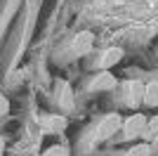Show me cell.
<instances>
[{"instance_id":"14","label":"cell","mask_w":158,"mask_h":156,"mask_svg":"<svg viewBox=\"0 0 158 156\" xmlns=\"http://www.w3.org/2000/svg\"><path fill=\"white\" fill-rule=\"evenodd\" d=\"M2 151H5V140L0 137V156H2Z\"/></svg>"},{"instance_id":"3","label":"cell","mask_w":158,"mask_h":156,"mask_svg":"<svg viewBox=\"0 0 158 156\" xmlns=\"http://www.w3.org/2000/svg\"><path fill=\"white\" fill-rule=\"evenodd\" d=\"M94 47V33L90 31H80L76 38H73V45H71V52L76 57H85L87 52Z\"/></svg>"},{"instance_id":"7","label":"cell","mask_w":158,"mask_h":156,"mask_svg":"<svg viewBox=\"0 0 158 156\" xmlns=\"http://www.w3.org/2000/svg\"><path fill=\"white\" fill-rule=\"evenodd\" d=\"M40 125H43V130H47V132H61V130L66 128V118L64 116H47L45 121H40Z\"/></svg>"},{"instance_id":"13","label":"cell","mask_w":158,"mask_h":156,"mask_svg":"<svg viewBox=\"0 0 158 156\" xmlns=\"http://www.w3.org/2000/svg\"><path fill=\"white\" fill-rule=\"evenodd\" d=\"M7 111H10V102H7L5 95H0V116H5Z\"/></svg>"},{"instance_id":"8","label":"cell","mask_w":158,"mask_h":156,"mask_svg":"<svg viewBox=\"0 0 158 156\" xmlns=\"http://www.w3.org/2000/svg\"><path fill=\"white\" fill-rule=\"evenodd\" d=\"M144 104H146V106H158V80H151V83H146V90H144Z\"/></svg>"},{"instance_id":"4","label":"cell","mask_w":158,"mask_h":156,"mask_svg":"<svg viewBox=\"0 0 158 156\" xmlns=\"http://www.w3.org/2000/svg\"><path fill=\"white\" fill-rule=\"evenodd\" d=\"M144 90L146 85L139 83V80H132V83H127L125 88V99L130 106H139V104H144Z\"/></svg>"},{"instance_id":"10","label":"cell","mask_w":158,"mask_h":156,"mask_svg":"<svg viewBox=\"0 0 158 156\" xmlns=\"http://www.w3.org/2000/svg\"><path fill=\"white\" fill-rule=\"evenodd\" d=\"M151 154V147H149V142H142V144H135L130 151H125L123 156H149Z\"/></svg>"},{"instance_id":"2","label":"cell","mask_w":158,"mask_h":156,"mask_svg":"<svg viewBox=\"0 0 158 156\" xmlns=\"http://www.w3.org/2000/svg\"><path fill=\"white\" fill-rule=\"evenodd\" d=\"M146 121L149 118L144 116V114H132L130 118H125L123 121V137L125 140H137V137H142V132H144L146 128Z\"/></svg>"},{"instance_id":"12","label":"cell","mask_w":158,"mask_h":156,"mask_svg":"<svg viewBox=\"0 0 158 156\" xmlns=\"http://www.w3.org/2000/svg\"><path fill=\"white\" fill-rule=\"evenodd\" d=\"M43 156H69V154H66V149L61 147V144H54V147H50Z\"/></svg>"},{"instance_id":"9","label":"cell","mask_w":158,"mask_h":156,"mask_svg":"<svg viewBox=\"0 0 158 156\" xmlns=\"http://www.w3.org/2000/svg\"><path fill=\"white\" fill-rule=\"evenodd\" d=\"M156 135H158V116H151L149 121H146V128H144V132H142V137L151 142Z\"/></svg>"},{"instance_id":"1","label":"cell","mask_w":158,"mask_h":156,"mask_svg":"<svg viewBox=\"0 0 158 156\" xmlns=\"http://www.w3.org/2000/svg\"><path fill=\"white\" fill-rule=\"evenodd\" d=\"M123 121H125V118H120L118 114H106L97 123V128H94V140H97V142H104V140L113 137L118 130H123Z\"/></svg>"},{"instance_id":"6","label":"cell","mask_w":158,"mask_h":156,"mask_svg":"<svg viewBox=\"0 0 158 156\" xmlns=\"http://www.w3.org/2000/svg\"><path fill=\"white\" fill-rule=\"evenodd\" d=\"M123 59V50L120 47H109V50H104V54H102V59H99V69L102 71H109L111 66H116Z\"/></svg>"},{"instance_id":"5","label":"cell","mask_w":158,"mask_h":156,"mask_svg":"<svg viewBox=\"0 0 158 156\" xmlns=\"http://www.w3.org/2000/svg\"><path fill=\"white\" fill-rule=\"evenodd\" d=\"M116 88V76L111 71H102L94 76V80L90 83V90L94 92H104V90H113Z\"/></svg>"},{"instance_id":"11","label":"cell","mask_w":158,"mask_h":156,"mask_svg":"<svg viewBox=\"0 0 158 156\" xmlns=\"http://www.w3.org/2000/svg\"><path fill=\"white\" fill-rule=\"evenodd\" d=\"M61 106L64 109L71 106V90H69V85H61Z\"/></svg>"}]
</instances>
